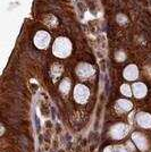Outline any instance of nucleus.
Segmentation results:
<instances>
[{
	"label": "nucleus",
	"mask_w": 151,
	"mask_h": 152,
	"mask_svg": "<svg viewBox=\"0 0 151 152\" xmlns=\"http://www.w3.org/2000/svg\"><path fill=\"white\" fill-rule=\"evenodd\" d=\"M132 139L140 150L144 151L145 149H147L148 144H147V140H145L144 135H142L141 133H134L132 136Z\"/></svg>",
	"instance_id": "nucleus-7"
},
{
	"label": "nucleus",
	"mask_w": 151,
	"mask_h": 152,
	"mask_svg": "<svg viewBox=\"0 0 151 152\" xmlns=\"http://www.w3.org/2000/svg\"><path fill=\"white\" fill-rule=\"evenodd\" d=\"M138 75H139L138 68L134 65H130V66H127L125 69H124V76H125V78L130 80V81L135 80L138 77Z\"/></svg>",
	"instance_id": "nucleus-8"
},
{
	"label": "nucleus",
	"mask_w": 151,
	"mask_h": 152,
	"mask_svg": "<svg viewBox=\"0 0 151 152\" xmlns=\"http://www.w3.org/2000/svg\"><path fill=\"white\" fill-rule=\"evenodd\" d=\"M69 90H70V82H69L68 80H64L63 82H62V84H60V91L63 92V93H68Z\"/></svg>",
	"instance_id": "nucleus-11"
},
{
	"label": "nucleus",
	"mask_w": 151,
	"mask_h": 152,
	"mask_svg": "<svg viewBox=\"0 0 151 152\" xmlns=\"http://www.w3.org/2000/svg\"><path fill=\"white\" fill-rule=\"evenodd\" d=\"M120 92L123 93L124 95L126 96H131L132 95V91H131V88L127 85V84H124V85H122V88H120Z\"/></svg>",
	"instance_id": "nucleus-12"
},
{
	"label": "nucleus",
	"mask_w": 151,
	"mask_h": 152,
	"mask_svg": "<svg viewBox=\"0 0 151 152\" xmlns=\"http://www.w3.org/2000/svg\"><path fill=\"white\" fill-rule=\"evenodd\" d=\"M93 73V68L88 65V64H81L78 67H77V75L83 78H86L89 76L92 75Z\"/></svg>",
	"instance_id": "nucleus-6"
},
{
	"label": "nucleus",
	"mask_w": 151,
	"mask_h": 152,
	"mask_svg": "<svg viewBox=\"0 0 151 152\" xmlns=\"http://www.w3.org/2000/svg\"><path fill=\"white\" fill-rule=\"evenodd\" d=\"M113 152H127L123 146H115Z\"/></svg>",
	"instance_id": "nucleus-13"
},
{
	"label": "nucleus",
	"mask_w": 151,
	"mask_h": 152,
	"mask_svg": "<svg viewBox=\"0 0 151 152\" xmlns=\"http://www.w3.org/2000/svg\"><path fill=\"white\" fill-rule=\"evenodd\" d=\"M138 124L143 128H150L151 127V115L147 113H140L136 116Z\"/></svg>",
	"instance_id": "nucleus-5"
},
{
	"label": "nucleus",
	"mask_w": 151,
	"mask_h": 152,
	"mask_svg": "<svg viewBox=\"0 0 151 152\" xmlns=\"http://www.w3.org/2000/svg\"><path fill=\"white\" fill-rule=\"evenodd\" d=\"M50 42V35L45 31H39L35 37H34V45L38 47L39 49H44Z\"/></svg>",
	"instance_id": "nucleus-3"
},
{
	"label": "nucleus",
	"mask_w": 151,
	"mask_h": 152,
	"mask_svg": "<svg viewBox=\"0 0 151 152\" xmlns=\"http://www.w3.org/2000/svg\"><path fill=\"white\" fill-rule=\"evenodd\" d=\"M132 102L127 101V100H124V99H120L117 101V108L122 110V111H128L132 109Z\"/></svg>",
	"instance_id": "nucleus-10"
},
{
	"label": "nucleus",
	"mask_w": 151,
	"mask_h": 152,
	"mask_svg": "<svg viewBox=\"0 0 151 152\" xmlns=\"http://www.w3.org/2000/svg\"><path fill=\"white\" fill-rule=\"evenodd\" d=\"M128 132V127L125 124H116L110 129V136L116 140L123 139Z\"/></svg>",
	"instance_id": "nucleus-4"
},
{
	"label": "nucleus",
	"mask_w": 151,
	"mask_h": 152,
	"mask_svg": "<svg viewBox=\"0 0 151 152\" xmlns=\"http://www.w3.org/2000/svg\"><path fill=\"white\" fill-rule=\"evenodd\" d=\"M103 152H113V151H111V148H106Z\"/></svg>",
	"instance_id": "nucleus-14"
},
{
	"label": "nucleus",
	"mask_w": 151,
	"mask_h": 152,
	"mask_svg": "<svg viewBox=\"0 0 151 152\" xmlns=\"http://www.w3.org/2000/svg\"><path fill=\"white\" fill-rule=\"evenodd\" d=\"M72 51V45L69 40L66 38H59L55 41L52 45V52L54 55L58 58H65L67 57Z\"/></svg>",
	"instance_id": "nucleus-1"
},
{
	"label": "nucleus",
	"mask_w": 151,
	"mask_h": 152,
	"mask_svg": "<svg viewBox=\"0 0 151 152\" xmlns=\"http://www.w3.org/2000/svg\"><path fill=\"white\" fill-rule=\"evenodd\" d=\"M147 86L143 83H135L133 85V93L136 98H142L147 94Z\"/></svg>",
	"instance_id": "nucleus-9"
},
{
	"label": "nucleus",
	"mask_w": 151,
	"mask_h": 152,
	"mask_svg": "<svg viewBox=\"0 0 151 152\" xmlns=\"http://www.w3.org/2000/svg\"><path fill=\"white\" fill-rule=\"evenodd\" d=\"M89 95H90V92L85 85H82V84L76 85L74 90V99L78 103H84L89 99Z\"/></svg>",
	"instance_id": "nucleus-2"
}]
</instances>
